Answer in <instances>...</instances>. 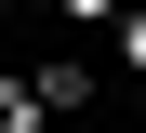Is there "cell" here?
Instances as JSON below:
<instances>
[{
	"label": "cell",
	"mask_w": 146,
	"mask_h": 133,
	"mask_svg": "<svg viewBox=\"0 0 146 133\" xmlns=\"http://www.w3.org/2000/svg\"><path fill=\"white\" fill-rule=\"evenodd\" d=\"M119 67H146V0H119Z\"/></svg>",
	"instance_id": "7a4b0ae2"
},
{
	"label": "cell",
	"mask_w": 146,
	"mask_h": 133,
	"mask_svg": "<svg viewBox=\"0 0 146 133\" xmlns=\"http://www.w3.org/2000/svg\"><path fill=\"white\" fill-rule=\"evenodd\" d=\"M53 13H80V27H93V13H119V0H53Z\"/></svg>",
	"instance_id": "3957f363"
},
{
	"label": "cell",
	"mask_w": 146,
	"mask_h": 133,
	"mask_svg": "<svg viewBox=\"0 0 146 133\" xmlns=\"http://www.w3.org/2000/svg\"><path fill=\"white\" fill-rule=\"evenodd\" d=\"M53 106H40V80H0V133H40Z\"/></svg>",
	"instance_id": "6da1fadb"
}]
</instances>
